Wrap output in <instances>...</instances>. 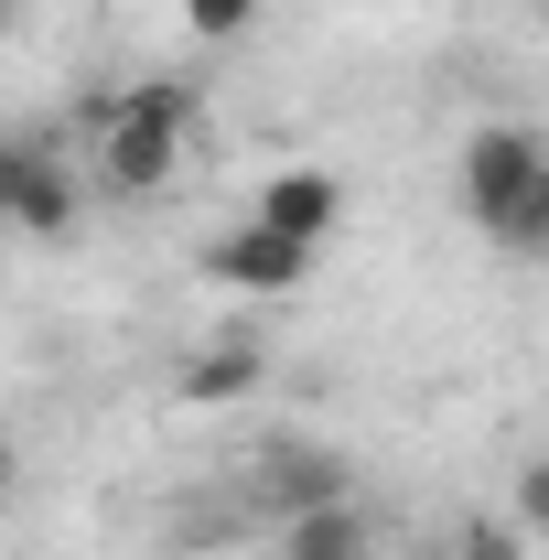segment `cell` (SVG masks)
<instances>
[{
  "label": "cell",
  "mask_w": 549,
  "mask_h": 560,
  "mask_svg": "<svg viewBox=\"0 0 549 560\" xmlns=\"http://www.w3.org/2000/svg\"><path fill=\"white\" fill-rule=\"evenodd\" d=\"M248 215H259V226H280V237H302V248H324V237L344 226V184L324 173V162H280L270 184L248 195Z\"/></svg>",
  "instance_id": "277c9868"
},
{
  "label": "cell",
  "mask_w": 549,
  "mask_h": 560,
  "mask_svg": "<svg viewBox=\"0 0 549 560\" xmlns=\"http://www.w3.org/2000/svg\"><path fill=\"white\" fill-rule=\"evenodd\" d=\"M206 270H215V280H237V291H302V270H313V248L248 215L237 237H215V248H206Z\"/></svg>",
  "instance_id": "8992f818"
},
{
  "label": "cell",
  "mask_w": 549,
  "mask_h": 560,
  "mask_svg": "<svg viewBox=\"0 0 549 560\" xmlns=\"http://www.w3.org/2000/svg\"><path fill=\"white\" fill-rule=\"evenodd\" d=\"M248 388H259V346H206L184 366V399H195V410H226V399H248Z\"/></svg>",
  "instance_id": "ba28073f"
},
{
  "label": "cell",
  "mask_w": 549,
  "mask_h": 560,
  "mask_svg": "<svg viewBox=\"0 0 549 560\" xmlns=\"http://www.w3.org/2000/svg\"><path fill=\"white\" fill-rule=\"evenodd\" d=\"M280 560H366L355 495H344V506H313V517H280Z\"/></svg>",
  "instance_id": "52a82bcc"
},
{
  "label": "cell",
  "mask_w": 549,
  "mask_h": 560,
  "mask_svg": "<svg viewBox=\"0 0 549 560\" xmlns=\"http://www.w3.org/2000/svg\"><path fill=\"white\" fill-rule=\"evenodd\" d=\"M248 495H259L270 517L344 506V453H324V442H270V453H259V475H248Z\"/></svg>",
  "instance_id": "5b68a950"
},
{
  "label": "cell",
  "mask_w": 549,
  "mask_h": 560,
  "mask_svg": "<svg viewBox=\"0 0 549 560\" xmlns=\"http://www.w3.org/2000/svg\"><path fill=\"white\" fill-rule=\"evenodd\" d=\"M442 560H517V528L475 517V528H453V550H442Z\"/></svg>",
  "instance_id": "8fae6325"
},
{
  "label": "cell",
  "mask_w": 549,
  "mask_h": 560,
  "mask_svg": "<svg viewBox=\"0 0 549 560\" xmlns=\"http://www.w3.org/2000/svg\"><path fill=\"white\" fill-rule=\"evenodd\" d=\"M259 11L270 0H184V33L195 44H237V33H259Z\"/></svg>",
  "instance_id": "9c48e42d"
},
{
  "label": "cell",
  "mask_w": 549,
  "mask_h": 560,
  "mask_svg": "<svg viewBox=\"0 0 549 560\" xmlns=\"http://www.w3.org/2000/svg\"><path fill=\"white\" fill-rule=\"evenodd\" d=\"M184 130H195V86H173V75L86 97V184L97 195H162L184 162Z\"/></svg>",
  "instance_id": "6da1fadb"
},
{
  "label": "cell",
  "mask_w": 549,
  "mask_h": 560,
  "mask_svg": "<svg viewBox=\"0 0 549 560\" xmlns=\"http://www.w3.org/2000/svg\"><path fill=\"white\" fill-rule=\"evenodd\" d=\"M517 528H528V539H549V453H528V464H517Z\"/></svg>",
  "instance_id": "30bf717a"
},
{
  "label": "cell",
  "mask_w": 549,
  "mask_h": 560,
  "mask_svg": "<svg viewBox=\"0 0 549 560\" xmlns=\"http://www.w3.org/2000/svg\"><path fill=\"white\" fill-rule=\"evenodd\" d=\"M75 195H86V173H75L55 140H11V151H0V206H11L22 237H66Z\"/></svg>",
  "instance_id": "3957f363"
},
{
  "label": "cell",
  "mask_w": 549,
  "mask_h": 560,
  "mask_svg": "<svg viewBox=\"0 0 549 560\" xmlns=\"http://www.w3.org/2000/svg\"><path fill=\"white\" fill-rule=\"evenodd\" d=\"M464 215H475L495 248H549V140L495 119V130L464 140Z\"/></svg>",
  "instance_id": "7a4b0ae2"
}]
</instances>
